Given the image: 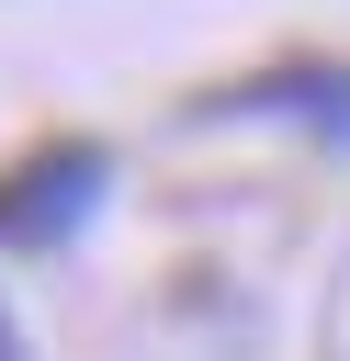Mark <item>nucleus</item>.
I'll list each match as a JSON object with an SVG mask.
<instances>
[{
    "mask_svg": "<svg viewBox=\"0 0 350 361\" xmlns=\"http://www.w3.org/2000/svg\"><path fill=\"white\" fill-rule=\"evenodd\" d=\"M102 147H34L23 169H0V248H68L102 203Z\"/></svg>",
    "mask_w": 350,
    "mask_h": 361,
    "instance_id": "1",
    "label": "nucleus"
},
{
    "mask_svg": "<svg viewBox=\"0 0 350 361\" xmlns=\"http://www.w3.org/2000/svg\"><path fill=\"white\" fill-rule=\"evenodd\" d=\"M0 361H23V338H11V316H0Z\"/></svg>",
    "mask_w": 350,
    "mask_h": 361,
    "instance_id": "2",
    "label": "nucleus"
}]
</instances>
